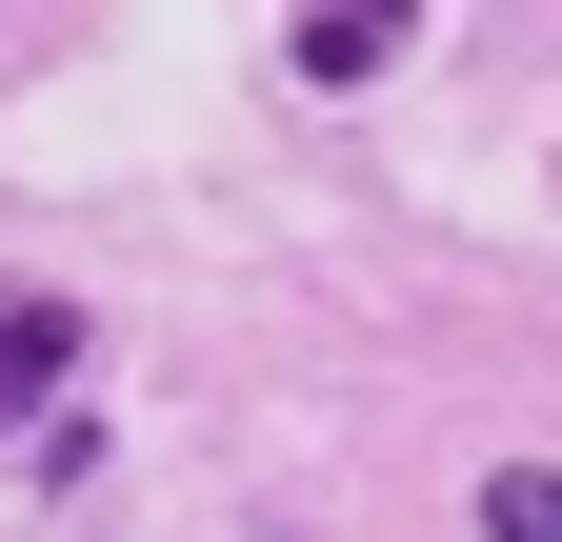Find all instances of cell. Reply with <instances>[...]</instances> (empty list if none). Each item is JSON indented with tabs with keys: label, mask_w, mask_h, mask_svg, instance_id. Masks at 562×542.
Listing matches in <instances>:
<instances>
[{
	"label": "cell",
	"mask_w": 562,
	"mask_h": 542,
	"mask_svg": "<svg viewBox=\"0 0 562 542\" xmlns=\"http://www.w3.org/2000/svg\"><path fill=\"white\" fill-rule=\"evenodd\" d=\"M81 382V302H0V422Z\"/></svg>",
	"instance_id": "cell-1"
},
{
	"label": "cell",
	"mask_w": 562,
	"mask_h": 542,
	"mask_svg": "<svg viewBox=\"0 0 562 542\" xmlns=\"http://www.w3.org/2000/svg\"><path fill=\"white\" fill-rule=\"evenodd\" d=\"M382 60H402V0H322L302 21V81H382Z\"/></svg>",
	"instance_id": "cell-2"
},
{
	"label": "cell",
	"mask_w": 562,
	"mask_h": 542,
	"mask_svg": "<svg viewBox=\"0 0 562 542\" xmlns=\"http://www.w3.org/2000/svg\"><path fill=\"white\" fill-rule=\"evenodd\" d=\"M482 542H562V462H503L482 483Z\"/></svg>",
	"instance_id": "cell-3"
}]
</instances>
